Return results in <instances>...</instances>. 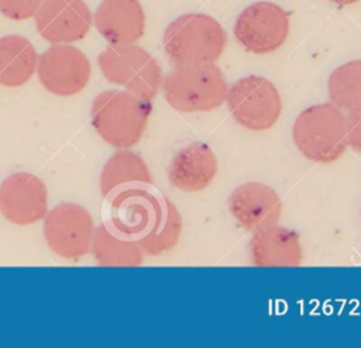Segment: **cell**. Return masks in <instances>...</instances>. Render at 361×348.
<instances>
[{"label":"cell","mask_w":361,"mask_h":348,"mask_svg":"<svg viewBox=\"0 0 361 348\" xmlns=\"http://www.w3.org/2000/svg\"><path fill=\"white\" fill-rule=\"evenodd\" d=\"M219 172V159L204 142L193 141L182 147L169 161L168 180L185 193H197L207 189Z\"/></svg>","instance_id":"14"},{"label":"cell","mask_w":361,"mask_h":348,"mask_svg":"<svg viewBox=\"0 0 361 348\" xmlns=\"http://www.w3.org/2000/svg\"><path fill=\"white\" fill-rule=\"evenodd\" d=\"M110 199L109 225L137 242L147 238L159 217L162 194L151 187H137L118 192Z\"/></svg>","instance_id":"10"},{"label":"cell","mask_w":361,"mask_h":348,"mask_svg":"<svg viewBox=\"0 0 361 348\" xmlns=\"http://www.w3.org/2000/svg\"><path fill=\"white\" fill-rule=\"evenodd\" d=\"M165 101L180 113H207L226 101V77L214 62L175 65L162 79Z\"/></svg>","instance_id":"2"},{"label":"cell","mask_w":361,"mask_h":348,"mask_svg":"<svg viewBox=\"0 0 361 348\" xmlns=\"http://www.w3.org/2000/svg\"><path fill=\"white\" fill-rule=\"evenodd\" d=\"M37 73L45 90L55 96L69 97L87 86L92 66L79 48L69 44H52L38 56Z\"/></svg>","instance_id":"8"},{"label":"cell","mask_w":361,"mask_h":348,"mask_svg":"<svg viewBox=\"0 0 361 348\" xmlns=\"http://www.w3.org/2000/svg\"><path fill=\"white\" fill-rule=\"evenodd\" d=\"M227 207L233 218L247 231L276 224L282 216V200L275 189L261 182H245L228 194Z\"/></svg>","instance_id":"13"},{"label":"cell","mask_w":361,"mask_h":348,"mask_svg":"<svg viewBox=\"0 0 361 348\" xmlns=\"http://www.w3.org/2000/svg\"><path fill=\"white\" fill-rule=\"evenodd\" d=\"M233 118L250 131L272 128L282 113V100L275 85L258 75L235 80L226 94Z\"/></svg>","instance_id":"6"},{"label":"cell","mask_w":361,"mask_h":348,"mask_svg":"<svg viewBox=\"0 0 361 348\" xmlns=\"http://www.w3.org/2000/svg\"><path fill=\"white\" fill-rule=\"evenodd\" d=\"M104 79L124 90L152 101L162 85V69L158 61L144 48L134 44L110 45L97 56Z\"/></svg>","instance_id":"5"},{"label":"cell","mask_w":361,"mask_h":348,"mask_svg":"<svg viewBox=\"0 0 361 348\" xmlns=\"http://www.w3.org/2000/svg\"><path fill=\"white\" fill-rule=\"evenodd\" d=\"M44 0H0V13L16 21L34 17Z\"/></svg>","instance_id":"22"},{"label":"cell","mask_w":361,"mask_h":348,"mask_svg":"<svg viewBox=\"0 0 361 348\" xmlns=\"http://www.w3.org/2000/svg\"><path fill=\"white\" fill-rule=\"evenodd\" d=\"M152 173L141 155L128 148L118 149L104 163L100 172L99 187L103 197L137 187H151Z\"/></svg>","instance_id":"17"},{"label":"cell","mask_w":361,"mask_h":348,"mask_svg":"<svg viewBox=\"0 0 361 348\" xmlns=\"http://www.w3.org/2000/svg\"><path fill=\"white\" fill-rule=\"evenodd\" d=\"M48 190L45 183L28 172L8 175L0 183V214L16 225H30L45 217Z\"/></svg>","instance_id":"11"},{"label":"cell","mask_w":361,"mask_h":348,"mask_svg":"<svg viewBox=\"0 0 361 348\" xmlns=\"http://www.w3.org/2000/svg\"><path fill=\"white\" fill-rule=\"evenodd\" d=\"M288 14L275 3L258 1L244 8L235 20L234 37L252 54L276 51L288 38Z\"/></svg>","instance_id":"9"},{"label":"cell","mask_w":361,"mask_h":348,"mask_svg":"<svg viewBox=\"0 0 361 348\" xmlns=\"http://www.w3.org/2000/svg\"><path fill=\"white\" fill-rule=\"evenodd\" d=\"M333 3H337V4H341V6H347V4H353V3H357L360 0H330Z\"/></svg>","instance_id":"24"},{"label":"cell","mask_w":361,"mask_h":348,"mask_svg":"<svg viewBox=\"0 0 361 348\" xmlns=\"http://www.w3.org/2000/svg\"><path fill=\"white\" fill-rule=\"evenodd\" d=\"M330 103L343 111L361 107V59L336 68L327 82Z\"/></svg>","instance_id":"21"},{"label":"cell","mask_w":361,"mask_h":348,"mask_svg":"<svg viewBox=\"0 0 361 348\" xmlns=\"http://www.w3.org/2000/svg\"><path fill=\"white\" fill-rule=\"evenodd\" d=\"M226 42L220 23L202 13L179 15L168 24L162 37L164 51L173 65L216 62Z\"/></svg>","instance_id":"4"},{"label":"cell","mask_w":361,"mask_h":348,"mask_svg":"<svg viewBox=\"0 0 361 348\" xmlns=\"http://www.w3.org/2000/svg\"><path fill=\"white\" fill-rule=\"evenodd\" d=\"M250 261L254 266H299L303 261V248L299 234L276 224L254 231L248 244Z\"/></svg>","instance_id":"15"},{"label":"cell","mask_w":361,"mask_h":348,"mask_svg":"<svg viewBox=\"0 0 361 348\" xmlns=\"http://www.w3.org/2000/svg\"><path fill=\"white\" fill-rule=\"evenodd\" d=\"M152 104L127 90H104L90 106V121L97 135L117 149L140 142L148 125Z\"/></svg>","instance_id":"1"},{"label":"cell","mask_w":361,"mask_h":348,"mask_svg":"<svg viewBox=\"0 0 361 348\" xmlns=\"http://www.w3.org/2000/svg\"><path fill=\"white\" fill-rule=\"evenodd\" d=\"M93 23L110 45L134 44L145 31V14L138 0H102Z\"/></svg>","instance_id":"16"},{"label":"cell","mask_w":361,"mask_h":348,"mask_svg":"<svg viewBox=\"0 0 361 348\" xmlns=\"http://www.w3.org/2000/svg\"><path fill=\"white\" fill-rule=\"evenodd\" d=\"M90 252L100 266H140L144 261L138 242L120 234L107 223L94 227Z\"/></svg>","instance_id":"19"},{"label":"cell","mask_w":361,"mask_h":348,"mask_svg":"<svg viewBox=\"0 0 361 348\" xmlns=\"http://www.w3.org/2000/svg\"><path fill=\"white\" fill-rule=\"evenodd\" d=\"M296 149L316 163H331L347 149L345 114L333 103H317L302 110L293 125Z\"/></svg>","instance_id":"3"},{"label":"cell","mask_w":361,"mask_h":348,"mask_svg":"<svg viewBox=\"0 0 361 348\" xmlns=\"http://www.w3.org/2000/svg\"><path fill=\"white\" fill-rule=\"evenodd\" d=\"M183 230L182 216L178 207L162 194L161 213L152 232L138 242L144 255L158 256L176 247Z\"/></svg>","instance_id":"20"},{"label":"cell","mask_w":361,"mask_h":348,"mask_svg":"<svg viewBox=\"0 0 361 348\" xmlns=\"http://www.w3.org/2000/svg\"><path fill=\"white\" fill-rule=\"evenodd\" d=\"M347 147L361 154V107L350 110L345 116Z\"/></svg>","instance_id":"23"},{"label":"cell","mask_w":361,"mask_h":348,"mask_svg":"<svg viewBox=\"0 0 361 348\" xmlns=\"http://www.w3.org/2000/svg\"><path fill=\"white\" fill-rule=\"evenodd\" d=\"M34 17L39 35L51 44L76 42L93 23L85 0H44Z\"/></svg>","instance_id":"12"},{"label":"cell","mask_w":361,"mask_h":348,"mask_svg":"<svg viewBox=\"0 0 361 348\" xmlns=\"http://www.w3.org/2000/svg\"><path fill=\"white\" fill-rule=\"evenodd\" d=\"M38 54L23 35L10 34L0 38V85L18 87L37 72Z\"/></svg>","instance_id":"18"},{"label":"cell","mask_w":361,"mask_h":348,"mask_svg":"<svg viewBox=\"0 0 361 348\" xmlns=\"http://www.w3.org/2000/svg\"><path fill=\"white\" fill-rule=\"evenodd\" d=\"M44 238L49 249L68 261H78L90 251L93 217L78 203H61L44 217Z\"/></svg>","instance_id":"7"}]
</instances>
